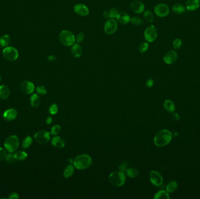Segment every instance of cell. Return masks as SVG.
I'll use <instances>...</instances> for the list:
<instances>
[{
  "label": "cell",
  "mask_w": 200,
  "mask_h": 199,
  "mask_svg": "<svg viewBox=\"0 0 200 199\" xmlns=\"http://www.w3.org/2000/svg\"><path fill=\"white\" fill-rule=\"evenodd\" d=\"M172 138V133L166 129L158 131L154 137V143L157 147H164L168 144Z\"/></svg>",
  "instance_id": "obj_1"
},
{
  "label": "cell",
  "mask_w": 200,
  "mask_h": 199,
  "mask_svg": "<svg viewBox=\"0 0 200 199\" xmlns=\"http://www.w3.org/2000/svg\"><path fill=\"white\" fill-rule=\"evenodd\" d=\"M92 164V159L87 154H80L74 160L73 165L77 169L83 170L90 167Z\"/></svg>",
  "instance_id": "obj_2"
},
{
  "label": "cell",
  "mask_w": 200,
  "mask_h": 199,
  "mask_svg": "<svg viewBox=\"0 0 200 199\" xmlns=\"http://www.w3.org/2000/svg\"><path fill=\"white\" fill-rule=\"evenodd\" d=\"M126 180V176L123 171H115L111 173L108 181L112 186L119 187L123 186Z\"/></svg>",
  "instance_id": "obj_3"
},
{
  "label": "cell",
  "mask_w": 200,
  "mask_h": 199,
  "mask_svg": "<svg viewBox=\"0 0 200 199\" xmlns=\"http://www.w3.org/2000/svg\"><path fill=\"white\" fill-rule=\"evenodd\" d=\"M58 38L62 44L66 46H71L76 42V38L74 34L67 30H63L60 32Z\"/></svg>",
  "instance_id": "obj_4"
},
{
  "label": "cell",
  "mask_w": 200,
  "mask_h": 199,
  "mask_svg": "<svg viewBox=\"0 0 200 199\" xmlns=\"http://www.w3.org/2000/svg\"><path fill=\"white\" fill-rule=\"evenodd\" d=\"M19 139L16 135L9 136L4 142V147L10 153L16 151L19 147Z\"/></svg>",
  "instance_id": "obj_5"
},
{
  "label": "cell",
  "mask_w": 200,
  "mask_h": 199,
  "mask_svg": "<svg viewBox=\"0 0 200 199\" xmlns=\"http://www.w3.org/2000/svg\"><path fill=\"white\" fill-rule=\"evenodd\" d=\"M2 54L4 57L9 61H15L19 56L18 50L12 46L6 47L2 50Z\"/></svg>",
  "instance_id": "obj_6"
},
{
  "label": "cell",
  "mask_w": 200,
  "mask_h": 199,
  "mask_svg": "<svg viewBox=\"0 0 200 199\" xmlns=\"http://www.w3.org/2000/svg\"><path fill=\"white\" fill-rule=\"evenodd\" d=\"M35 140L39 144H45L47 143L50 139V133L45 130H39L34 136Z\"/></svg>",
  "instance_id": "obj_7"
},
{
  "label": "cell",
  "mask_w": 200,
  "mask_h": 199,
  "mask_svg": "<svg viewBox=\"0 0 200 199\" xmlns=\"http://www.w3.org/2000/svg\"><path fill=\"white\" fill-rule=\"evenodd\" d=\"M157 32L154 25L148 26L144 32V37L148 42H153L157 38Z\"/></svg>",
  "instance_id": "obj_8"
},
{
  "label": "cell",
  "mask_w": 200,
  "mask_h": 199,
  "mask_svg": "<svg viewBox=\"0 0 200 199\" xmlns=\"http://www.w3.org/2000/svg\"><path fill=\"white\" fill-rule=\"evenodd\" d=\"M118 25L114 18H110L107 20L104 25V32L107 35H112L116 32Z\"/></svg>",
  "instance_id": "obj_9"
},
{
  "label": "cell",
  "mask_w": 200,
  "mask_h": 199,
  "mask_svg": "<svg viewBox=\"0 0 200 199\" xmlns=\"http://www.w3.org/2000/svg\"><path fill=\"white\" fill-rule=\"evenodd\" d=\"M154 11L157 16L164 17L169 13V8L165 4H159L155 6Z\"/></svg>",
  "instance_id": "obj_10"
},
{
  "label": "cell",
  "mask_w": 200,
  "mask_h": 199,
  "mask_svg": "<svg viewBox=\"0 0 200 199\" xmlns=\"http://www.w3.org/2000/svg\"><path fill=\"white\" fill-rule=\"evenodd\" d=\"M151 183L156 186H161L163 183V178L161 175L156 171H152L149 175Z\"/></svg>",
  "instance_id": "obj_11"
},
{
  "label": "cell",
  "mask_w": 200,
  "mask_h": 199,
  "mask_svg": "<svg viewBox=\"0 0 200 199\" xmlns=\"http://www.w3.org/2000/svg\"><path fill=\"white\" fill-rule=\"evenodd\" d=\"M20 87H21V90L26 94H32L35 90V86H34L33 83L29 81H22L21 83Z\"/></svg>",
  "instance_id": "obj_12"
},
{
  "label": "cell",
  "mask_w": 200,
  "mask_h": 199,
  "mask_svg": "<svg viewBox=\"0 0 200 199\" xmlns=\"http://www.w3.org/2000/svg\"><path fill=\"white\" fill-rule=\"evenodd\" d=\"M74 11L78 15L81 17H85L89 15V8L83 4H77L74 6Z\"/></svg>",
  "instance_id": "obj_13"
},
{
  "label": "cell",
  "mask_w": 200,
  "mask_h": 199,
  "mask_svg": "<svg viewBox=\"0 0 200 199\" xmlns=\"http://www.w3.org/2000/svg\"><path fill=\"white\" fill-rule=\"evenodd\" d=\"M177 59V54L174 50L168 51L164 54L163 60L165 63L171 64L174 63Z\"/></svg>",
  "instance_id": "obj_14"
},
{
  "label": "cell",
  "mask_w": 200,
  "mask_h": 199,
  "mask_svg": "<svg viewBox=\"0 0 200 199\" xmlns=\"http://www.w3.org/2000/svg\"><path fill=\"white\" fill-rule=\"evenodd\" d=\"M131 9L136 13H141L145 9V5L141 1H134L130 4Z\"/></svg>",
  "instance_id": "obj_15"
},
{
  "label": "cell",
  "mask_w": 200,
  "mask_h": 199,
  "mask_svg": "<svg viewBox=\"0 0 200 199\" xmlns=\"http://www.w3.org/2000/svg\"><path fill=\"white\" fill-rule=\"evenodd\" d=\"M116 19L119 22V23L123 25H126L130 21V16L127 13L125 12L118 13Z\"/></svg>",
  "instance_id": "obj_16"
},
{
  "label": "cell",
  "mask_w": 200,
  "mask_h": 199,
  "mask_svg": "<svg viewBox=\"0 0 200 199\" xmlns=\"http://www.w3.org/2000/svg\"><path fill=\"white\" fill-rule=\"evenodd\" d=\"M17 116V112L15 109H7L3 114L4 118L7 121H12L16 119Z\"/></svg>",
  "instance_id": "obj_17"
},
{
  "label": "cell",
  "mask_w": 200,
  "mask_h": 199,
  "mask_svg": "<svg viewBox=\"0 0 200 199\" xmlns=\"http://www.w3.org/2000/svg\"><path fill=\"white\" fill-rule=\"evenodd\" d=\"M52 144L55 147L62 148L65 146V141L61 137L55 136L52 139Z\"/></svg>",
  "instance_id": "obj_18"
},
{
  "label": "cell",
  "mask_w": 200,
  "mask_h": 199,
  "mask_svg": "<svg viewBox=\"0 0 200 199\" xmlns=\"http://www.w3.org/2000/svg\"><path fill=\"white\" fill-rule=\"evenodd\" d=\"M186 6L187 9L189 11H195L200 6L199 0H187Z\"/></svg>",
  "instance_id": "obj_19"
},
{
  "label": "cell",
  "mask_w": 200,
  "mask_h": 199,
  "mask_svg": "<svg viewBox=\"0 0 200 199\" xmlns=\"http://www.w3.org/2000/svg\"><path fill=\"white\" fill-rule=\"evenodd\" d=\"M71 52L72 55L74 57H79L82 54V48L77 43H74L71 46Z\"/></svg>",
  "instance_id": "obj_20"
},
{
  "label": "cell",
  "mask_w": 200,
  "mask_h": 199,
  "mask_svg": "<svg viewBox=\"0 0 200 199\" xmlns=\"http://www.w3.org/2000/svg\"><path fill=\"white\" fill-rule=\"evenodd\" d=\"M10 95V91L9 88L6 85L0 86V98L2 99H7Z\"/></svg>",
  "instance_id": "obj_21"
},
{
  "label": "cell",
  "mask_w": 200,
  "mask_h": 199,
  "mask_svg": "<svg viewBox=\"0 0 200 199\" xmlns=\"http://www.w3.org/2000/svg\"><path fill=\"white\" fill-rule=\"evenodd\" d=\"M172 11L176 15H180L186 11V8L181 4H175L172 7Z\"/></svg>",
  "instance_id": "obj_22"
},
{
  "label": "cell",
  "mask_w": 200,
  "mask_h": 199,
  "mask_svg": "<svg viewBox=\"0 0 200 199\" xmlns=\"http://www.w3.org/2000/svg\"><path fill=\"white\" fill-rule=\"evenodd\" d=\"M127 175L131 178H135L139 175V171L138 169L135 168H128L126 171Z\"/></svg>",
  "instance_id": "obj_23"
},
{
  "label": "cell",
  "mask_w": 200,
  "mask_h": 199,
  "mask_svg": "<svg viewBox=\"0 0 200 199\" xmlns=\"http://www.w3.org/2000/svg\"><path fill=\"white\" fill-rule=\"evenodd\" d=\"M74 171V165H72V164H69L67 167L65 168L64 172H63V175L66 178H69L71 177V176L73 175Z\"/></svg>",
  "instance_id": "obj_24"
},
{
  "label": "cell",
  "mask_w": 200,
  "mask_h": 199,
  "mask_svg": "<svg viewBox=\"0 0 200 199\" xmlns=\"http://www.w3.org/2000/svg\"><path fill=\"white\" fill-rule=\"evenodd\" d=\"M165 109L168 112H173L175 110L174 103L170 100H166L163 103Z\"/></svg>",
  "instance_id": "obj_25"
},
{
  "label": "cell",
  "mask_w": 200,
  "mask_h": 199,
  "mask_svg": "<svg viewBox=\"0 0 200 199\" xmlns=\"http://www.w3.org/2000/svg\"><path fill=\"white\" fill-rule=\"evenodd\" d=\"M31 104L33 107H38L40 103V99L37 94H33L30 98Z\"/></svg>",
  "instance_id": "obj_26"
},
{
  "label": "cell",
  "mask_w": 200,
  "mask_h": 199,
  "mask_svg": "<svg viewBox=\"0 0 200 199\" xmlns=\"http://www.w3.org/2000/svg\"><path fill=\"white\" fill-rule=\"evenodd\" d=\"M170 198L168 193L167 191L160 190L155 194L154 199H168Z\"/></svg>",
  "instance_id": "obj_27"
},
{
  "label": "cell",
  "mask_w": 200,
  "mask_h": 199,
  "mask_svg": "<svg viewBox=\"0 0 200 199\" xmlns=\"http://www.w3.org/2000/svg\"><path fill=\"white\" fill-rule=\"evenodd\" d=\"M10 42V37L8 35H4L0 38V46L2 47H7Z\"/></svg>",
  "instance_id": "obj_28"
},
{
  "label": "cell",
  "mask_w": 200,
  "mask_h": 199,
  "mask_svg": "<svg viewBox=\"0 0 200 199\" xmlns=\"http://www.w3.org/2000/svg\"><path fill=\"white\" fill-rule=\"evenodd\" d=\"M177 187H178V184L177 182L174 180L172 181L167 185L166 191L169 193L173 192L177 189Z\"/></svg>",
  "instance_id": "obj_29"
},
{
  "label": "cell",
  "mask_w": 200,
  "mask_h": 199,
  "mask_svg": "<svg viewBox=\"0 0 200 199\" xmlns=\"http://www.w3.org/2000/svg\"><path fill=\"white\" fill-rule=\"evenodd\" d=\"M14 156L16 160H25L27 158V154L25 151H18L14 154Z\"/></svg>",
  "instance_id": "obj_30"
},
{
  "label": "cell",
  "mask_w": 200,
  "mask_h": 199,
  "mask_svg": "<svg viewBox=\"0 0 200 199\" xmlns=\"http://www.w3.org/2000/svg\"><path fill=\"white\" fill-rule=\"evenodd\" d=\"M143 17H144V19H145V20L149 23L152 22L154 19V16H153V13L149 10H147L143 14Z\"/></svg>",
  "instance_id": "obj_31"
},
{
  "label": "cell",
  "mask_w": 200,
  "mask_h": 199,
  "mask_svg": "<svg viewBox=\"0 0 200 199\" xmlns=\"http://www.w3.org/2000/svg\"><path fill=\"white\" fill-rule=\"evenodd\" d=\"M32 138L31 136H27L22 142V147L24 148V149L29 147L32 142Z\"/></svg>",
  "instance_id": "obj_32"
},
{
  "label": "cell",
  "mask_w": 200,
  "mask_h": 199,
  "mask_svg": "<svg viewBox=\"0 0 200 199\" xmlns=\"http://www.w3.org/2000/svg\"><path fill=\"white\" fill-rule=\"evenodd\" d=\"M149 48V44L146 42H143L142 43H141L140 45L138 47V50L141 53H145L146 51L148 50Z\"/></svg>",
  "instance_id": "obj_33"
},
{
  "label": "cell",
  "mask_w": 200,
  "mask_h": 199,
  "mask_svg": "<svg viewBox=\"0 0 200 199\" xmlns=\"http://www.w3.org/2000/svg\"><path fill=\"white\" fill-rule=\"evenodd\" d=\"M61 130V127L60 126H59L58 124H56V125H55L52 127L51 130V134L52 135H58V133H60Z\"/></svg>",
  "instance_id": "obj_34"
},
{
  "label": "cell",
  "mask_w": 200,
  "mask_h": 199,
  "mask_svg": "<svg viewBox=\"0 0 200 199\" xmlns=\"http://www.w3.org/2000/svg\"><path fill=\"white\" fill-rule=\"evenodd\" d=\"M130 22H131V23L133 24L134 25L137 26L141 25L143 23L142 19L139 17H135L130 18Z\"/></svg>",
  "instance_id": "obj_35"
},
{
  "label": "cell",
  "mask_w": 200,
  "mask_h": 199,
  "mask_svg": "<svg viewBox=\"0 0 200 199\" xmlns=\"http://www.w3.org/2000/svg\"><path fill=\"white\" fill-rule=\"evenodd\" d=\"M49 112L51 115H55L58 112V107L56 103H53L50 106L49 109Z\"/></svg>",
  "instance_id": "obj_36"
},
{
  "label": "cell",
  "mask_w": 200,
  "mask_h": 199,
  "mask_svg": "<svg viewBox=\"0 0 200 199\" xmlns=\"http://www.w3.org/2000/svg\"><path fill=\"white\" fill-rule=\"evenodd\" d=\"M36 90L37 93L40 95H45L47 93V90L46 89L45 87L42 85H40V86L37 87Z\"/></svg>",
  "instance_id": "obj_37"
},
{
  "label": "cell",
  "mask_w": 200,
  "mask_h": 199,
  "mask_svg": "<svg viewBox=\"0 0 200 199\" xmlns=\"http://www.w3.org/2000/svg\"><path fill=\"white\" fill-rule=\"evenodd\" d=\"M109 14H110V18H116V16L118 13V10L116 9V8H111L109 11Z\"/></svg>",
  "instance_id": "obj_38"
},
{
  "label": "cell",
  "mask_w": 200,
  "mask_h": 199,
  "mask_svg": "<svg viewBox=\"0 0 200 199\" xmlns=\"http://www.w3.org/2000/svg\"><path fill=\"white\" fill-rule=\"evenodd\" d=\"M182 45V41L180 39H176L173 42V47L175 49H179Z\"/></svg>",
  "instance_id": "obj_39"
},
{
  "label": "cell",
  "mask_w": 200,
  "mask_h": 199,
  "mask_svg": "<svg viewBox=\"0 0 200 199\" xmlns=\"http://www.w3.org/2000/svg\"><path fill=\"white\" fill-rule=\"evenodd\" d=\"M7 155L6 151L4 148L0 147V161L4 160L5 158H6Z\"/></svg>",
  "instance_id": "obj_40"
},
{
  "label": "cell",
  "mask_w": 200,
  "mask_h": 199,
  "mask_svg": "<svg viewBox=\"0 0 200 199\" xmlns=\"http://www.w3.org/2000/svg\"><path fill=\"white\" fill-rule=\"evenodd\" d=\"M16 160L14 155L12 154H8L6 157V160L8 163H13Z\"/></svg>",
  "instance_id": "obj_41"
},
{
  "label": "cell",
  "mask_w": 200,
  "mask_h": 199,
  "mask_svg": "<svg viewBox=\"0 0 200 199\" xmlns=\"http://www.w3.org/2000/svg\"><path fill=\"white\" fill-rule=\"evenodd\" d=\"M84 39V34L83 33V32H80L78 34L77 36V38L76 39V40L77 42V43H79L83 41Z\"/></svg>",
  "instance_id": "obj_42"
},
{
  "label": "cell",
  "mask_w": 200,
  "mask_h": 199,
  "mask_svg": "<svg viewBox=\"0 0 200 199\" xmlns=\"http://www.w3.org/2000/svg\"><path fill=\"white\" fill-rule=\"evenodd\" d=\"M127 168H128V163L126 162H123V163L118 167L119 169L123 172L126 171L128 169Z\"/></svg>",
  "instance_id": "obj_43"
},
{
  "label": "cell",
  "mask_w": 200,
  "mask_h": 199,
  "mask_svg": "<svg viewBox=\"0 0 200 199\" xmlns=\"http://www.w3.org/2000/svg\"><path fill=\"white\" fill-rule=\"evenodd\" d=\"M19 198L18 194L17 193H12L10 194L9 196H8V199H17Z\"/></svg>",
  "instance_id": "obj_44"
},
{
  "label": "cell",
  "mask_w": 200,
  "mask_h": 199,
  "mask_svg": "<svg viewBox=\"0 0 200 199\" xmlns=\"http://www.w3.org/2000/svg\"><path fill=\"white\" fill-rule=\"evenodd\" d=\"M146 86L148 87V88H151L153 86V84H154V81L152 79H149L147 82H146Z\"/></svg>",
  "instance_id": "obj_45"
},
{
  "label": "cell",
  "mask_w": 200,
  "mask_h": 199,
  "mask_svg": "<svg viewBox=\"0 0 200 199\" xmlns=\"http://www.w3.org/2000/svg\"><path fill=\"white\" fill-rule=\"evenodd\" d=\"M103 16L104 18L107 19V20L111 18L108 11H104V12H103Z\"/></svg>",
  "instance_id": "obj_46"
},
{
  "label": "cell",
  "mask_w": 200,
  "mask_h": 199,
  "mask_svg": "<svg viewBox=\"0 0 200 199\" xmlns=\"http://www.w3.org/2000/svg\"><path fill=\"white\" fill-rule=\"evenodd\" d=\"M46 123L47 124H51L52 123V117H48L46 119Z\"/></svg>",
  "instance_id": "obj_47"
},
{
  "label": "cell",
  "mask_w": 200,
  "mask_h": 199,
  "mask_svg": "<svg viewBox=\"0 0 200 199\" xmlns=\"http://www.w3.org/2000/svg\"><path fill=\"white\" fill-rule=\"evenodd\" d=\"M173 118H174L175 120H179V116L178 114H174Z\"/></svg>",
  "instance_id": "obj_48"
},
{
  "label": "cell",
  "mask_w": 200,
  "mask_h": 199,
  "mask_svg": "<svg viewBox=\"0 0 200 199\" xmlns=\"http://www.w3.org/2000/svg\"><path fill=\"white\" fill-rule=\"evenodd\" d=\"M55 59V57L54 56H50L48 57V60H49V61H53V60H54Z\"/></svg>",
  "instance_id": "obj_49"
},
{
  "label": "cell",
  "mask_w": 200,
  "mask_h": 199,
  "mask_svg": "<svg viewBox=\"0 0 200 199\" xmlns=\"http://www.w3.org/2000/svg\"><path fill=\"white\" fill-rule=\"evenodd\" d=\"M73 161H74V160H73V159L69 158V159L68 160V163H69V164H73Z\"/></svg>",
  "instance_id": "obj_50"
},
{
  "label": "cell",
  "mask_w": 200,
  "mask_h": 199,
  "mask_svg": "<svg viewBox=\"0 0 200 199\" xmlns=\"http://www.w3.org/2000/svg\"><path fill=\"white\" fill-rule=\"evenodd\" d=\"M0 81H1V76H0Z\"/></svg>",
  "instance_id": "obj_51"
}]
</instances>
